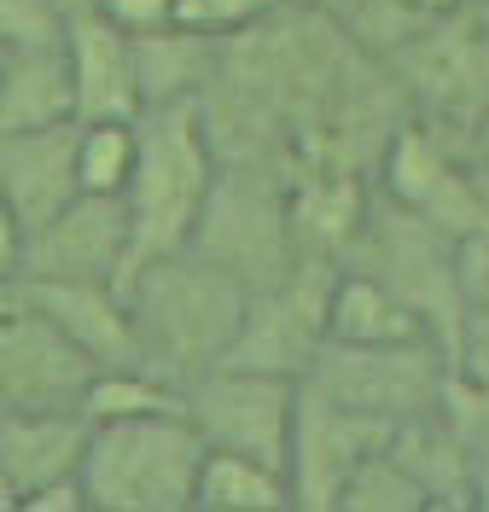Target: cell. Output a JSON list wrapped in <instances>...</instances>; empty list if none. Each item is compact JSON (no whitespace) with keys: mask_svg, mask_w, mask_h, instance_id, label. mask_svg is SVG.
<instances>
[{"mask_svg":"<svg viewBox=\"0 0 489 512\" xmlns=\"http://www.w3.org/2000/svg\"><path fill=\"white\" fill-rule=\"evenodd\" d=\"M123 291H129L146 367H158L181 390L216 367H228L233 338L251 309V286L239 274L204 262L198 251H175L140 262L123 280Z\"/></svg>","mask_w":489,"mask_h":512,"instance_id":"6da1fadb","label":"cell"},{"mask_svg":"<svg viewBox=\"0 0 489 512\" xmlns=\"http://www.w3.org/2000/svg\"><path fill=\"white\" fill-rule=\"evenodd\" d=\"M216 175H222V152L198 105H158L140 117V163L123 192L134 222V268L193 245V227L210 204Z\"/></svg>","mask_w":489,"mask_h":512,"instance_id":"7a4b0ae2","label":"cell"},{"mask_svg":"<svg viewBox=\"0 0 489 512\" xmlns=\"http://www.w3.org/2000/svg\"><path fill=\"white\" fill-rule=\"evenodd\" d=\"M210 443L198 437L187 408L140 419H99L82 483L94 512H187L198 507Z\"/></svg>","mask_w":489,"mask_h":512,"instance_id":"3957f363","label":"cell"},{"mask_svg":"<svg viewBox=\"0 0 489 512\" xmlns=\"http://www.w3.org/2000/svg\"><path fill=\"white\" fill-rule=\"evenodd\" d=\"M344 268H367L373 280H385L402 303L420 309V320L455 350V361L466 355V344H472V303H466V286H460L455 239L437 222H425L420 210L373 192V210H367L361 239Z\"/></svg>","mask_w":489,"mask_h":512,"instance_id":"277c9868","label":"cell"},{"mask_svg":"<svg viewBox=\"0 0 489 512\" xmlns=\"http://www.w3.org/2000/svg\"><path fill=\"white\" fill-rule=\"evenodd\" d=\"M204 262L239 274L251 291L286 280L303 251L292 233V169L274 163H222L210 204L193 227V245Z\"/></svg>","mask_w":489,"mask_h":512,"instance_id":"5b68a950","label":"cell"},{"mask_svg":"<svg viewBox=\"0 0 489 512\" xmlns=\"http://www.w3.org/2000/svg\"><path fill=\"white\" fill-rule=\"evenodd\" d=\"M455 379V350L437 338H408V344H338L326 338L321 361L309 367V390L332 402H350L361 414H379L391 425H408L420 414H437Z\"/></svg>","mask_w":489,"mask_h":512,"instance_id":"8992f818","label":"cell"},{"mask_svg":"<svg viewBox=\"0 0 489 512\" xmlns=\"http://www.w3.org/2000/svg\"><path fill=\"white\" fill-rule=\"evenodd\" d=\"M338 274H344V262L303 256L286 280L251 291V309H245V326L233 338L228 367L309 379V367L321 361L326 338H332V291H338Z\"/></svg>","mask_w":489,"mask_h":512,"instance_id":"52a82bcc","label":"cell"},{"mask_svg":"<svg viewBox=\"0 0 489 512\" xmlns=\"http://www.w3.org/2000/svg\"><path fill=\"white\" fill-rule=\"evenodd\" d=\"M105 373L94 355L70 338L65 326L0 297V408H30V414H88L94 379Z\"/></svg>","mask_w":489,"mask_h":512,"instance_id":"ba28073f","label":"cell"},{"mask_svg":"<svg viewBox=\"0 0 489 512\" xmlns=\"http://www.w3.org/2000/svg\"><path fill=\"white\" fill-rule=\"evenodd\" d=\"M303 402V379L251 373V367H216L187 384V419L210 448H233L268 466H286L292 425Z\"/></svg>","mask_w":489,"mask_h":512,"instance_id":"9c48e42d","label":"cell"},{"mask_svg":"<svg viewBox=\"0 0 489 512\" xmlns=\"http://www.w3.org/2000/svg\"><path fill=\"white\" fill-rule=\"evenodd\" d=\"M396 437L391 419L361 414L350 402H332L321 390L303 384L297 402V425H292V454H286V478H292V507L303 512H338L344 483L356 478V466L367 454Z\"/></svg>","mask_w":489,"mask_h":512,"instance_id":"30bf717a","label":"cell"},{"mask_svg":"<svg viewBox=\"0 0 489 512\" xmlns=\"http://www.w3.org/2000/svg\"><path fill=\"white\" fill-rule=\"evenodd\" d=\"M134 222L123 192H82L53 222L24 233L18 274H59V280H129Z\"/></svg>","mask_w":489,"mask_h":512,"instance_id":"8fae6325","label":"cell"},{"mask_svg":"<svg viewBox=\"0 0 489 512\" xmlns=\"http://www.w3.org/2000/svg\"><path fill=\"white\" fill-rule=\"evenodd\" d=\"M12 303H30L53 326H65L99 367L140 361V332H134L129 291L117 280H59V274H12L6 280Z\"/></svg>","mask_w":489,"mask_h":512,"instance_id":"7c38bea8","label":"cell"},{"mask_svg":"<svg viewBox=\"0 0 489 512\" xmlns=\"http://www.w3.org/2000/svg\"><path fill=\"white\" fill-rule=\"evenodd\" d=\"M0 192H6L0 210L24 233L53 222L70 198H82V117L0 134Z\"/></svg>","mask_w":489,"mask_h":512,"instance_id":"4fadbf2b","label":"cell"},{"mask_svg":"<svg viewBox=\"0 0 489 512\" xmlns=\"http://www.w3.org/2000/svg\"><path fill=\"white\" fill-rule=\"evenodd\" d=\"M70 76H76V117L82 123H134L146 117V88H140V41L105 12H76L70 18Z\"/></svg>","mask_w":489,"mask_h":512,"instance_id":"5bb4252c","label":"cell"},{"mask_svg":"<svg viewBox=\"0 0 489 512\" xmlns=\"http://www.w3.org/2000/svg\"><path fill=\"white\" fill-rule=\"evenodd\" d=\"M94 443V419L82 408L70 414H30L0 408V512H12L41 483L76 478Z\"/></svg>","mask_w":489,"mask_h":512,"instance_id":"9a60e30c","label":"cell"},{"mask_svg":"<svg viewBox=\"0 0 489 512\" xmlns=\"http://www.w3.org/2000/svg\"><path fill=\"white\" fill-rule=\"evenodd\" d=\"M140 41V88H146V111L158 105H198L210 94L228 41L193 30V24H163V30L134 35Z\"/></svg>","mask_w":489,"mask_h":512,"instance_id":"2e32d148","label":"cell"},{"mask_svg":"<svg viewBox=\"0 0 489 512\" xmlns=\"http://www.w3.org/2000/svg\"><path fill=\"white\" fill-rule=\"evenodd\" d=\"M76 123V76L70 53H0V134H24V128H53Z\"/></svg>","mask_w":489,"mask_h":512,"instance_id":"e0dca14e","label":"cell"},{"mask_svg":"<svg viewBox=\"0 0 489 512\" xmlns=\"http://www.w3.org/2000/svg\"><path fill=\"white\" fill-rule=\"evenodd\" d=\"M332 338L338 344H408V338H437V332L385 280H373L367 268H344L332 291Z\"/></svg>","mask_w":489,"mask_h":512,"instance_id":"ac0fdd59","label":"cell"},{"mask_svg":"<svg viewBox=\"0 0 489 512\" xmlns=\"http://www.w3.org/2000/svg\"><path fill=\"white\" fill-rule=\"evenodd\" d=\"M198 507L204 512H286L292 507V478L286 466H268L233 448L204 454V478H198Z\"/></svg>","mask_w":489,"mask_h":512,"instance_id":"d6986e66","label":"cell"},{"mask_svg":"<svg viewBox=\"0 0 489 512\" xmlns=\"http://www.w3.org/2000/svg\"><path fill=\"white\" fill-rule=\"evenodd\" d=\"M187 408V390L175 379H163L158 367L146 361H123V367H105L94 379V396H88V419H140V414H175Z\"/></svg>","mask_w":489,"mask_h":512,"instance_id":"ffe728a7","label":"cell"},{"mask_svg":"<svg viewBox=\"0 0 489 512\" xmlns=\"http://www.w3.org/2000/svg\"><path fill=\"white\" fill-rule=\"evenodd\" d=\"M338 512H431V495H425V483L402 466V454L385 443L379 454H367L356 466V478L344 483Z\"/></svg>","mask_w":489,"mask_h":512,"instance_id":"44dd1931","label":"cell"},{"mask_svg":"<svg viewBox=\"0 0 489 512\" xmlns=\"http://www.w3.org/2000/svg\"><path fill=\"white\" fill-rule=\"evenodd\" d=\"M134 163H140V117L82 123V192H129Z\"/></svg>","mask_w":489,"mask_h":512,"instance_id":"7402d4cb","label":"cell"},{"mask_svg":"<svg viewBox=\"0 0 489 512\" xmlns=\"http://www.w3.org/2000/svg\"><path fill=\"white\" fill-rule=\"evenodd\" d=\"M65 0H0V53H47L70 41Z\"/></svg>","mask_w":489,"mask_h":512,"instance_id":"603a6c76","label":"cell"},{"mask_svg":"<svg viewBox=\"0 0 489 512\" xmlns=\"http://www.w3.org/2000/svg\"><path fill=\"white\" fill-rule=\"evenodd\" d=\"M280 6H292V0H175V24H193L216 41H239L257 24H268Z\"/></svg>","mask_w":489,"mask_h":512,"instance_id":"cb8c5ba5","label":"cell"},{"mask_svg":"<svg viewBox=\"0 0 489 512\" xmlns=\"http://www.w3.org/2000/svg\"><path fill=\"white\" fill-rule=\"evenodd\" d=\"M455 262H460V286H466V303H472V332L489 320V192L478 222L455 239Z\"/></svg>","mask_w":489,"mask_h":512,"instance_id":"d4e9b609","label":"cell"},{"mask_svg":"<svg viewBox=\"0 0 489 512\" xmlns=\"http://www.w3.org/2000/svg\"><path fill=\"white\" fill-rule=\"evenodd\" d=\"M12 512H94V501H88V483H82V472H76V478H59V483L30 489Z\"/></svg>","mask_w":489,"mask_h":512,"instance_id":"484cf974","label":"cell"},{"mask_svg":"<svg viewBox=\"0 0 489 512\" xmlns=\"http://www.w3.org/2000/svg\"><path fill=\"white\" fill-rule=\"evenodd\" d=\"M99 12H105V18H117V24L134 30V35L175 24V0H99Z\"/></svg>","mask_w":489,"mask_h":512,"instance_id":"4316f807","label":"cell"},{"mask_svg":"<svg viewBox=\"0 0 489 512\" xmlns=\"http://www.w3.org/2000/svg\"><path fill=\"white\" fill-rule=\"evenodd\" d=\"M472 507L489 512V454H478V460H472Z\"/></svg>","mask_w":489,"mask_h":512,"instance_id":"83f0119b","label":"cell"},{"mask_svg":"<svg viewBox=\"0 0 489 512\" xmlns=\"http://www.w3.org/2000/svg\"><path fill=\"white\" fill-rule=\"evenodd\" d=\"M466 12H472V24H478V30L489 35V0H472V6H466Z\"/></svg>","mask_w":489,"mask_h":512,"instance_id":"f1b7e54d","label":"cell"},{"mask_svg":"<svg viewBox=\"0 0 489 512\" xmlns=\"http://www.w3.org/2000/svg\"><path fill=\"white\" fill-rule=\"evenodd\" d=\"M472 152H478V163H484V169H489V128H484V134H478V146H472Z\"/></svg>","mask_w":489,"mask_h":512,"instance_id":"f546056e","label":"cell"},{"mask_svg":"<svg viewBox=\"0 0 489 512\" xmlns=\"http://www.w3.org/2000/svg\"><path fill=\"white\" fill-rule=\"evenodd\" d=\"M65 6H70V12H94L99 0H65Z\"/></svg>","mask_w":489,"mask_h":512,"instance_id":"4dcf8cb0","label":"cell"},{"mask_svg":"<svg viewBox=\"0 0 489 512\" xmlns=\"http://www.w3.org/2000/svg\"><path fill=\"white\" fill-rule=\"evenodd\" d=\"M472 338H489V320H484V326H478V332H472Z\"/></svg>","mask_w":489,"mask_h":512,"instance_id":"1f68e13d","label":"cell"},{"mask_svg":"<svg viewBox=\"0 0 489 512\" xmlns=\"http://www.w3.org/2000/svg\"><path fill=\"white\" fill-rule=\"evenodd\" d=\"M321 6H332V0H321Z\"/></svg>","mask_w":489,"mask_h":512,"instance_id":"d6a6232c","label":"cell"}]
</instances>
